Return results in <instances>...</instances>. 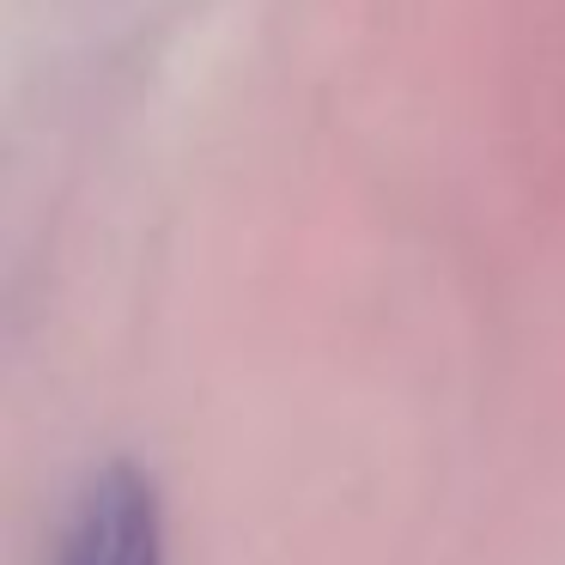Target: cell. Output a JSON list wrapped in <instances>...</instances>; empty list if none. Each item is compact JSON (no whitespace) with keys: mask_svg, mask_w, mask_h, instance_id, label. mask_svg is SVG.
Wrapping results in <instances>:
<instances>
[{"mask_svg":"<svg viewBox=\"0 0 565 565\" xmlns=\"http://www.w3.org/2000/svg\"><path fill=\"white\" fill-rule=\"evenodd\" d=\"M55 565H164V504L152 475L110 462L79 492Z\"/></svg>","mask_w":565,"mask_h":565,"instance_id":"obj_1","label":"cell"}]
</instances>
